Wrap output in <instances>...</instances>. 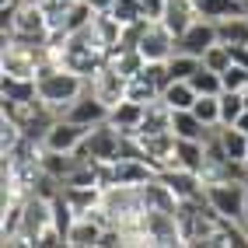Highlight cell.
I'll list each match as a JSON object with an SVG mask.
<instances>
[{
    "label": "cell",
    "instance_id": "obj_1",
    "mask_svg": "<svg viewBox=\"0 0 248 248\" xmlns=\"http://www.w3.org/2000/svg\"><path fill=\"white\" fill-rule=\"evenodd\" d=\"M35 88H39L42 105L53 112L56 119H63L67 108L88 91V77H80V74H74V70H67V67H60V63H49V60H46L42 67H39Z\"/></svg>",
    "mask_w": 248,
    "mask_h": 248
},
{
    "label": "cell",
    "instance_id": "obj_2",
    "mask_svg": "<svg viewBox=\"0 0 248 248\" xmlns=\"http://www.w3.org/2000/svg\"><path fill=\"white\" fill-rule=\"evenodd\" d=\"M143 189L140 186H105L102 189V213L105 227H137L143 217Z\"/></svg>",
    "mask_w": 248,
    "mask_h": 248
},
{
    "label": "cell",
    "instance_id": "obj_3",
    "mask_svg": "<svg viewBox=\"0 0 248 248\" xmlns=\"http://www.w3.org/2000/svg\"><path fill=\"white\" fill-rule=\"evenodd\" d=\"M53 224V200H46V196L31 192L28 200L21 203V231L18 238H14L7 248H18V245H39V238L46 234Z\"/></svg>",
    "mask_w": 248,
    "mask_h": 248
},
{
    "label": "cell",
    "instance_id": "obj_4",
    "mask_svg": "<svg viewBox=\"0 0 248 248\" xmlns=\"http://www.w3.org/2000/svg\"><path fill=\"white\" fill-rule=\"evenodd\" d=\"M123 137H126V133H119V129L105 119V123H98V126L88 129V137H84V143L77 147V154H84V157L94 161V164L119 161V154H123Z\"/></svg>",
    "mask_w": 248,
    "mask_h": 248
},
{
    "label": "cell",
    "instance_id": "obj_5",
    "mask_svg": "<svg viewBox=\"0 0 248 248\" xmlns=\"http://www.w3.org/2000/svg\"><path fill=\"white\" fill-rule=\"evenodd\" d=\"M42 63H46V49H42V46H25V42L4 39L0 67H4L7 77H28V80H35Z\"/></svg>",
    "mask_w": 248,
    "mask_h": 248
},
{
    "label": "cell",
    "instance_id": "obj_6",
    "mask_svg": "<svg viewBox=\"0 0 248 248\" xmlns=\"http://www.w3.org/2000/svg\"><path fill=\"white\" fill-rule=\"evenodd\" d=\"M137 49L143 53L147 63H164V60H171V56L178 53V35H175L164 21H151V18H147Z\"/></svg>",
    "mask_w": 248,
    "mask_h": 248
},
{
    "label": "cell",
    "instance_id": "obj_7",
    "mask_svg": "<svg viewBox=\"0 0 248 248\" xmlns=\"http://www.w3.org/2000/svg\"><path fill=\"white\" fill-rule=\"evenodd\" d=\"M206 200L210 206L227 220H241L245 217V203H248V186L245 182H210L206 186Z\"/></svg>",
    "mask_w": 248,
    "mask_h": 248
},
{
    "label": "cell",
    "instance_id": "obj_8",
    "mask_svg": "<svg viewBox=\"0 0 248 248\" xmlns=\"http://www.w3.org/2000/svg\"><path fill=\"white\" fill-rule=\"evenodd\" d=\"M126 88H129V77H123L115 67H108V63H102V67L88 77V91H91L94 98H102L108 108L119 105L123 98H126Z\"/></svg>",
    "mask_w": 248,
    "mask_h": 248
},
{
    "label": "cell",
    "instance_id": "obj_9",
    "mask_svg": "<svg viewBox=\"0 0 248 248\" xmlns=\"http://www.w3.org/2000/svg\"><path fill=\"white\" fill-rule=\"evenodd\" d=\"M175 143L178 137L171 133H151V137H140V151H143V161L151 164L154 171H168L175 168Z\"/></svg>",
    "mask_w": 248,
    "mask_h": 248
},
{
    "label": "cell",
    "instance_id": "obj_10",
    "mask_svg": "<svg viewBox=\"0 0 248 248\" xmlns=\"http://www.w3.org/2000/svg\"><path fill=\"white\" fill-rule=\"evenodd\" d=\"M91 126H80L74 119H56L53 126H49V133L42 140V147H49V151H60V154H74L80 143H84Z\"/></svg>",
    "mask_w": 248,
    "mask_h": 248
},
{
    "label": "cell",
    "instance_id": "obj_11",
    "mask_svg": "<svg viewBox=\"0 0 248 248\" xmlns=\"http://www.w3.org/2000/svg\"><path fill=\"white\" fill-rule=\"evenodd\" d=\"M102 234H105V220H102V213H98V210L77 213V220L67 231V245L70 248H98Z\"/></svg>",
    "mask_w": 248,
    "mask_h": 248
},
{
    "label": "cell",
    "instance_id": "obj_12",
    "mask_svg": "<svg viewBox=\"0 0 248 248\" xmlns=\"http://www.w3.org/2000/svg\"><path fill=\"white\" fill-rule=\"evenodd\" d=\"M213 42H220V39H217V25L206 21V18H196V21L178 35V53H189V56H200V60H203V53H206Z\"/></svg>",
    "mask_w": 248,
    "mask_h": 248
},
{
    "label": "cell",
    "instance_id": "obj_13",
    "mask_svg": "<svg viewBox=\"0 0 248 248\" xmlns=\"http://www.w3.org/2000/svg\"><path fill=\"white\" fill-rule=\"evenodd\" d=\"M164 182L171 186V192L178 196V203L182 200H200V196H206V182L200 171H189V168H168V171H157Z\"/></svg>",
    "mask_w": 248,
    "mask_h": 248
},
{
    "label": "cell",
    "instance_id": "obj_14",
    "mask_svg": "<svg viewBox=\"0 0 248 248\" xmlns=\"http://www.w3.org/2000/svg\"><path fill=\"white\" fill-rule=\"evenodd\" d=\"M0 94H4V112H14V108H25V105L39 102V88H35V80H28V77H7L4 74Z\"/></svg>",
    "mask_w": 248,
    "mask_h": 248
},
{
    "label": "cell",
    "instance_id": "obj_15",
    "mask_svg": "<svg viewBox=\"0 0 248 248\" xmlns=\"http://www.w3.org/2000/svg\"><path fill=\"white\" fill-rule=\"evenodd\" d=\"M63 119H74V123H80V126H98V123L108 119V105L102 102V98H94L91 91H84V94H80L77 102L67 108Z\"/></svg>",
    "mask_w": 248,
    "mask_h": 248
},
{
    "label": "cell",
    "instance_id": "obj_16",
    "mask_svg": "<svg viewBox=\"0 0 248 248\" xmlns=\"http://www.w3.org/2000/svg\"><path fill=\"white\" fill-rule=\"evenodd\" d=\"M143 108H147V105L133 102V98H123L119 105H112V108H108V123L119 129V133L137 137V133H140V123H143Z\"/></svg>",
    "mask_w": 248,
    "mask_h": 248
},
{
    "label": "cell",
    "instance_id": "obj_17",
    "mask_svg": "<svg viewBox=\"0 0 248 248\" xmlns=\"http://www.w3.org/2000/svg\"><path fill=\"white\" fill-rule=\"evenodd\" d=\"M171 115H175V108L164 102V98H154V102H147V108H143V123H140V133H137V137L168 133V129H171Z\"/></svg>",
    "mask_w": 248,
    "mask_h": 248
},
{
    "label": "cell",
    "instance_id": "obj_18",
    "mask_svg": "<svg viewBox=\"0 0 248 248\" xmlns=\"http://www.w3.org/2000/svg\"><path fill=\"white\" fill-rule=\"evenodd\" d=\"M210 129L213 126H206L192 108H175V115H171V133L182 140H206Z\"/></svg>",
    "mask_w": 248,
    "mask_h": 248
},
{
    "label": "cell",
    "instance_id": "obj_19",
    "mask_svg": "<svg viewBox=\"0 0 248 248\" xmlns=\"http://www.w3.org/2000/svg\"><path fill=\"white\" fill-rule=\"evenodd\" d=\"M196 18H200V14H196L192 0H168V4H164V14H161V21L168 25L175 35H182V31H186Z\"/></svg>",
    "mask_w": 248,
    "mask_h": 248
},
{
    "label": "cell",
    "instance_id": "obj_20",
    "mask_svg": "<svg viewBox=\"0 0 248 248\" xmlns=\"http://www.w3.org/2000/svg\"><path fill=\"white\" fill-rule=\"evenodd\" d=\"M196 14L206 21H224V18H234V14H245V0H192Z\"/></svg>",
    "mask_w": 248,
    "mask_h": 248
},
{
    "label": "cell",
    "instance_id": "obj_21",
    "mask_svg": "<svg viewBox=\"0 0 248 248\" xmlns=\"http://www.w3.org/2000/svg\"><path fill=\"white\" fill-rule=\"evenodd\" d=\"M175 164L178 168H189V171H203V164H206V147L203 140H182L175 143Z\"/></svg>",
    "mask_w": 248,
    "mask_h": 248
},
{
    "label": "cell",
    "instance_id": "obj_22",
    "mask_svg": "<svg viewBox=\"0 0 248 248\" xmlns=\"http://www.w3.org/2000/svg\"><path fill=\"white\" fill-rule=\"evenodd\" d=\"M217 39L224 46H248V14H234V18L217 21Z\"/></svg>",
    "mask_w": 248,
    "mask_h": 248
},
{
    "label": "cell",
    "instance_id": "obj_23",
    "mask_svg": "<svg viewBox=\"0 0 248 248\" xmlns=\"http://www.w3.org/2000/svg\"><path fill=\"white\" fill-rule=\"evenodd\" d=\"M220 143H224V151H227L231 161H241V164L248 161V133H245V129L220 123Z\"/></svg>",
    "mask_w": 248,
    "mask_h": 248
},
{
    "label": "cell",
    "instance_id": "obj_24",
    "mask_svg": "<svg viewBox=\"0 0 248 248\" xmlns=\"http://www.w3.org/2000/svg\"><path fill=\"white\" fill-rule=\"evenodd\" d=\"M161 98H164L171 108H192L200 94H196V88L189 84V80H171V84L161 91Z\"/></svg>",
    "mask_w": 248,
    "mask_h": 248
},
{
    "label": "cell",
    "instance_id": "obj_25",
    "mask_svg": "<svg viewBox=\"0 0 248 248\" xmlns=\"http://www.w3.org/2000/svg\"><path fill=\"white\" fill-rule=\"evenodd\" d=\"M189 84L196 88V94H224V77L217 70L203 67V63H200V70L189 77Z\"/></svg>",
    "mask_w": 248,
    "mask_h": 248
},
{
    "label": "cell",
    "instance_id": "obj_26",
    "mask_svg": "<svg viewBox=\"0 0 248 248\" xmlns=\"http://www.w3.org/2000/svg\"><path fill=\"white\" fill-rule=\"evenodd\" d=\"M126 98H133V102L147 105V102H154V98H161V88L154 84L151 77H143V70L137 77H129V88H126Z\"/></svg>",
    "mask_w": 248,
    "mask_h": 248
},
{
    "label": "cell",
    "instance_id": "obj_27",
    "mask_svg": "<svg viewBox=\"0 0 248 248\" xmlns=\"http://www.w3.org/2000/svg\"><path fill=\"white\" fill-rule=\"evenodd\" d=\"M245 112V91H224L220 94V123L224 126H234Z\"/></svg>",
    "mask_w": 248,
    "mask_h": 248
},
{
    "label": "cell",
    "instance_id": "obj_28",
    "mask_svg": "<svg viewBox=\"0 0 248 248\" xmlns=\"http://www.w3.org/2000/svg\"><path fill=\"white\" fill-rule=\"evenodd\" d=\"M192 112L200 115L206 126H220V94H200L196 98Z\"/></svg>",
    "mask_w": 248,
    "mask_h": 248
},
{
    "label": "cell",
    "instance_id": "obj_29",
    "mask_svg": "<svg viewBox=\"0 0 248 248\" xmlns=\"http://www.w3.org/2000/svg\"><path fill=\"white\" fill-rule=\"evenodd\" d=\"M200 56H189V53H175L171 60H168V70H171V77L175 80H189L196 70H200Z\"/></svg>",
    "mask_w": 248,
    "mask_h": 248
},
{
    "label": "cell",
    "instance_id": "obj_30",
    "mask_svg": "<svg viewBox=\"0 0 248 248\" xmlns=\"http://www.w3.org/2000/svg\"><path fill=\"white\" fill-rule=\"evenodd\" d=\"M203 67H210V70H217V74H224L227 67H231V49L224 46V42H213L206 53H203Z\"/></svg>",
    "mask_w": 248,
    "mask_h": 248
},
{
    "label": "cell",
    "instance_id": "obj_31",
    "mask_svg": "<svg viewBox=\"0 0 248 248\" xmlns=\"http://www.w3.org/2000/svg\"><path fill=\"white\" fill-rule=\"evenodd\" d=\"M112 14L123 21V28L143 21V7H140V0H115V4H112Z\"/></svg>",
    "mask_w": 248,
    "mask_h": 248
},
{
    "label": "cell",
    "instance_id": "obj_32",
    "mask_svg": "<svg viewBox=\"0 0 248 248\" xmlns=\"http://www.w3.org/2000/svg\"><path fill=\"white\" fill-rule=\"evenodd\" d=\"M220 77H224V91H245L248 88V67H241V63H231Z\"/></svg>",
    "mask_w": 248,
    "mask_h": 248
},
{
    "label": "cell",
    "instance_id": "obj_33",
    "mask_svg": "<svg viewBox=\"0 0 248 248\" xmlns=\"http://www.w3.org/2000/svg\"><path fill=\"white\" fill-rule=\"evenodd\" d=\"M164 4H168V0H140V7H143V18H151V21H161V14H164Z\"/></svg>",
    "mask_w": 248,
    "mask_h": 248
},
{
    "label": "cell",
    "instance_id": "obj_34",
    "mask_svg": "<svg viewBox=\"0 0 248 248\" xmlns=\"http://www.w3.org/2000/svg\"><path fill=\"white\" fill-rule=\"evenodd\" d=\"M88 4H91L94 11H112V4H115V0H88Z\"/></svg>",
    "mask_w": 248,
    "mask_h": 248
},
{
    "label": "cell",
    "instance_id": "obj_35",
    "mask_svg": "<svg viewBox=\"0 0 248 248\" xmlns=\"http://www.w3.org/2000/svg\"><path fill=\"white\" fill-rule=\"evenodd\" d=\"M241 224H245V231H248V203H245V217H241Z\"/></svg>",
    "mask_w": 248,
    "mask_h": 248
},
{
    "label": "cell",
    "instance_id": "obj_36",
    "mask_svg": "<svg viewBox=\"0 0 248 248\" xmlns=\"http://www.w3.org/2000/svg\"><path fill=\"white\" fill-rule=\"evenodd\" d=\"M245 112H248V88H245Z\"/></svg>",
    "mask_w": 248,
    "mask_h": 248
},
{
    "label": "cell",
    "instance_id": "obj_37",
    "mask_svg": "<svg viewBox=\"0 0 248 248\" xmlns=\"http://www.w3.org/2000/svg\"><path fill=\"white\" fill-rule=\"evenodd\" d=\"M245 14H248V0H245Z\"/></svg>",
    "mask_w": 248,
    "mask_h": 248
}]
</instances>
